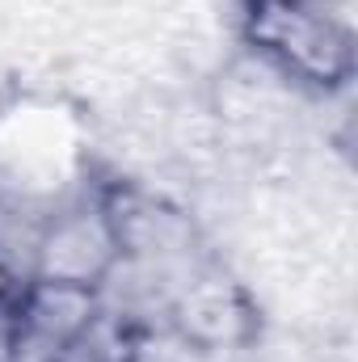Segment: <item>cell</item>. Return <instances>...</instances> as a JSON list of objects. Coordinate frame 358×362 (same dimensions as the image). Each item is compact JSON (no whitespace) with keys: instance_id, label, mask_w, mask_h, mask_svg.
<instances>
[{"instance_id":"3957f363","label":"cell","mask_w":358,"mask_h":362,"mask_svg":"<svg viewBox=\"0 0 358 362\" xmlns=\"http://www.w3.org/2000/svg\"><path fill=\"white\" fill-rule=\"evenodd\" d=\"M13 316L55 346H76L101 316V295H97V286L25 278L13 299Z\"/></svg>"},{"instance_id":"277c9868","label":"cell","mask_w":358,"mask_h":362,"mask_svg":"<svg viewBox=\"0 0 358 362\" xmlns=\"http://www.w3.org/2000/svg\"><path fill=\"white\" fill-rule=\"evenodd\" d=\"M17 291H21V278L0 262V308H8V303L17 299Z\"/></svg>"},{"instance_id":"7a4b0ae2","label":"cell","mask_w":358,"mask_h":362,"mask_svg":"<svg viewBox=\"0 0 358 362\" xmlns=\"http://www.w3.org/2000/svg\"><path fill=\"white\" fill-rule=\"evenodd\" d=\"M122 249L110 228V215L97 198H81L68 206H51L38 232L34 249V274L51 282H76V286H101L118 266Z\"/></svg>"},{"instance_id":"6da1fadb","label":"cell","mask_w":358,"mask_h":362,"mask_svg":"<svg viewBox=\"0 0 358 362\" xmlns=\"http://www.w3.org/2000/svg\"><path fill=\"white\" fill-rule=\"evenodd\" d=\"M245 42L304 89H342L354 72V38L333 0H245Z\"/></svg>"}]
</instances>
